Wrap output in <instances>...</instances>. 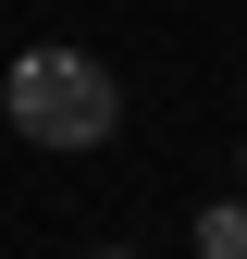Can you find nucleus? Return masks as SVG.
<instances>
[{
	"label": "nucleus",
	"mask_w": 247,
	"mask_h": 259,
	"mask_svg": "<svg viewBox=\"0 0 247 259\" xmlns=\"http://www.w3.org/2000/svg\"><path fill=\"white\" fill-rule=\"evenodd\" d=\"M87 259H136V247H87Z\"/></svg>",
	"instance_id": "nucleus-3"
},
{
	"label": "nucleus",
	"mask_w": 247,
	"mask_h": 259,
	"mask_svg": "<svg viewBox=\"0 0 247 259\" xmlns=\"http://www.w3.org/2000/svg\"><path fill=\"white\" fill-rule=\"evenodd\" d=\"M0 111H13V136H37V148H111L124 136V87H111V62H87V50H25L13 74H0Z\"/></svg>",
	"instance_id": "nucleus-1"
},
{
	"label": "nucleus",
	"mask_w": 247,
	"mask_h": 259,
	"mask_svg": "<svg viewBox=\"0 0 247 259\" xmlns=\"http://www.w3.org/2000/svg\"><path fill=\"white\" fill-rule=\"evenodd\" d=\"M198 259H247V198H223V210H198Z\"/></svg>",
	"instance_id": "nucleus-2"
}]
</instances>
